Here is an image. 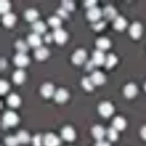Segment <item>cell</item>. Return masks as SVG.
Masks as SVG:
<instances>
[{
	"label": "cell",
	"instance_id": "cell-1",
	"mask_svg": "<svg viewBox=\"0 0 146 146\" xmlns=\"http://www.w3.org/2000/svg\"><path fill=\"white\" fill-rule=\"evenodd\" d=\"M18 122V117L17 114L12 111H7L3 116V123L6 126L15 125Z\"/></svg>",
	"mask_w": 146,
	"mask_h": 146
},
{
	"label": "cell",
	"instance_id": "cell-2",
	"mask_svg": "<svg viewBox=\"0 0 146 146\" xmlns=\"http://www.w3.org/2000/svg\"><path fill=\"white\" fill-rule=\"evenodd\" d=\"M99 111L103 117H108L113 113L114 107L113 105L108 101L102 102L99 106Z\"/></svg>",
	"mask_w": 146,
	"mask_h": 146
},
{
	"label": "cell",
	"instance_id": "cell-3",
	"mask_svg": "<svg viewBox=\"0 0 146 146\" xmlns=\"http://www.w3.org/2000/svg\"><path fill=\"white\" fill-rule=\"evenodd\" d=\"M43 143L45 146H59L60 141L59 137L54 133H48L44 137Z\"/></svg>",
	"mask_w": 146,
	"mask_h": 146
},
{
	"label": "cell",
	"instance_id": "cell-4",
	"mask_svg": "<svg viewBox=\"0 0 146 146\" xmlns=\"http://www.w3.org/2000/svg\"><path fill=\"white\" fill-rule=\"evenodd\" d=\"M52 35L54 40L60 44L63 43L66 40V33L60 27L55 28Z\"/></svg>",
	"mask_w": 146,
	"mask_h": 146
},
{
	"label": "cell",
	"instance_id": "cell-5",
	"mask_svg": "<svg viewBox=\"0 0 146 146\" xmlns=\"http://www.w3.org/2000/svg\"><path fill=\"white\" fill-rule=\"evenodd\" d=\"M129 33L133 38H139L142 33V27L141 23H139L138 21H135L133 23L130 27Z\"/></svg>",
	"mask_w": 146,
	"mask_h": 146
},
{
	"label": "cell",
	"instance_id": "cell-6",
	"mask_svg": "<svg viewBox=\"0 0 146 146\" xmlns=\"http://www.w3.org/2000/svg\"><path fill=\"white\" fill-rule=\"evenodd\" d=\"M86 51L83 49H78L74 52L72 56V60L76 64H82L86 58Z\"/></svg>",
	"mask_w": 146,
	"mask_h": 146
},
{
	"label": "cell",
	"instance_id": "cell-7",
	"mask_svg": "<svg viewBox=\"0 0 146 146\" xmlns=\"http://www.w3.org/2000/svg\"><path fill=\"white\" fill-rule=\"evenodd\" d=\"M101 14L102 12L99 8L94 6L89 8L88 9L86 12V16L89 20L95 21L100 18Z\"/></svg>",
	"mask_w": 146,
	"mask_h": 146
},
{
	"label": "cell",
	"instance_id": "cell-8",
	"mask_svg": "<svg viewBox=\"0 0 146 146\" xmlns=\"http://www.w3.org/2000/svg\"><path fill=\"white\" fill-rule=\"evenodd\" d=\"M62 138L67 141H72L76 137V133L73 128L70 126L64 127L61 131Z\"/></svg>",
	"mask_w": 146,
	"mask_h": 146
},
{
	"label": "cell",
	"instance_id": "cell-9",
	"mask_svg": "<svg viewBox=\"0 0 146 146\" xmlns=\"http://www.w3.org/2000/svg\"><path fill=\"white\" fill-rule=\"evenodd\" d=\"M13 61L14 64L17 66H24L29 62V58L25 54L19 52L14 55Z\"/></svg>",
	"mask_w": 146,
	"mask_h": 146
},
{
	"label": "cell",
	"instance_id": "cell-10",
	"mask_svg": "<svg viewBox=\"0 0 146 146\" xmlns=\"http://www.w3.org/2000/svg\"><path fill=\"white\" fill-rule=\"evenodd\" d=\"M106 57L103 52L100 49H96L93 52V61L95 65H101L105 63Z\"/></svg>",
	"mask_w": 146,
	"mask_h": 146
},
{
	"label": "cell",
	"instance_id": "cell-11",
	"mask_svg": "<svg viewBox=\"0 0 146 146\" xmlns=\"http://www.w3.org/2000/svg\"><path fill=\"white\" fill-rule=\"evenodd\" d=\"M116 9L111 5H107L104 7L102 14L108 20L114 19L117 17Z\"/></svg>",
	"mask_w": 146,
	"mask_h": 146
},
{
	"label": "cell",
	"instance_id": "cell-12",
	"mask_svg": "<svg viewBox=\"0 0 146 146\" xmlns=\"http://www.w3.org/2000/svg\"><path fill=\"white\" fill-rule=\"evenodd\" d=\"M90 80L92 81L94 84L99 85L102 84L105 80V77L104 74L99 71H95L92 73Z\"/></svg>",
	"mask_w": 146,
	"mask_h": 146
},
{
	"label": "cell",
	"instance_id": "cell-13",
	"mask_svg": "<svg viewBox=\"0 0 146 146\" xmlns=\"http://www.w3.org/2000/svg\"><path fill=\"white\" fill-rule=\"evenodd\" d=\"M137 93V87L133 83L127 84L124 88V93L127 98H131Z\"/></svg>",
	"mask_w": 146,
	"mask_h": 146
},
{
	"label": "cell",
	"instance_id": "cell-14",
	"mask_svg": "<svg viewBox=\"0 0 146 146\" xmlns=\"http://www.w3.org/2000/svg\"><path fill=\"white\" fill-rule=\"evenodd\" d=\"M27 41L28 44L34 47L40 46L41 44V40L38 34L31 33L29 34L27 37Z\"/></svg>",
	"mask_w": 146,
	"mask_h": 146
},
{
	"label": "cell",
	"instance_id": "cell-15",
	"mask_svg": "<svg viewBox=\"0 0 146 146\" xmlns=\"http://www.w3.org/2000/svg\"><path fill=\"white\" fill-rule=\"evenodd\" d=\"M105 130L102 126L96 125L92 128V134L95 139L98 141L102 140L105 135Z\"/></svg>",
	"mask_w": 146,
	"mask_h": 146
},
{
	"label": "cell",
	"instance_id": "cell-16",
	"mask_svg": "<svg viewBox=\"0 0 146 146\" xmlns=\"http://www.w3.org/2000/svg\"><path fill=\"white\" fill-rule=\"evenodd\" d=\"M68 96V93L65 89L59 88L55 92L54 98L56 102H63L67 100Z\"/></svg>",
	"mask_w": 146,
	"mask_h": 146
},
{
	"label": "cell",
	"instance_id": "cell-17",
	"mask_svg": "<svg viewBox=\"0 0 146 146\" xmlns=\"http://www.w3.org/2000/svg\"><path fill=\"white\" fill-rule=\"evenodd\" d=\"M40 92L43 96L50 97L54 92L53 86L50 83H44L40 87Z\"/></svg>",
	"mask_w": 146,
	"mask_h": 146
},
{
	"label": "cell",
	"instance_id": "cell-18",
	"mask_svg": "<svg viewBox=\"0 0 146 146\" xmlns=\"http://www.w3.org/2000/svg\"><path fill=\"white\" fill-rule=\"evenodd\" d=\"M113 127L116 130H123L126 126V122L125 119L121 117L118 116L114 118L113 120Z\"/></svg>",
	"mask_w": 146,
	"mask_h": 146
},
{
	"label": "cell",
	"instance_id": "cell-19",
	"mask_svg": "<svg viewBox=\"0 0 146 146\" xmlns=\"http://www.w3.org/2000/svg\"><path fill=\"white\" fill-rule=\"evenodd\" d=\"M48 55V50L46 47L38 46L34 52L35 58L38 60H42L46 58Z\"/></svg>",
	"mask_w": 146,
	"mask_h": 146
},
{
	"label": "cell",
	"instance_id": "cell-20",
	"mask_svg": "<svg viewBox=\"0 0 146 146\" xmlns=\"http://www.w3.org/2000/svg\"><path fill=\"white\" fill-rule=\"evenodd\" d=\"M126 25L127 22L126 19L122 16H117L114 19V27L118 30H122L124 29L126 27Z\"/></svg>",
	"mask_w": 146,
	"mask_h": 146
},
{
	"label": "cell",
	"instance_id": "cell-21",
	"mask_svg": "<svg viewBox=\"0 0 146 146\" xmlns=\"http://www.w3.org/2000/svg\"><path fill=\"white\" fill-rule=\"evenodd\" d=\"M32 28L35 33L37 34L43 33L46 29L44 23L40 20H35L32 24Z\"/></svg>",
	"mask_w": 146,
	"mask_h": 146
},
{
	"label": "cell",
	"instance_id": "cell-22",
	"mask_svg": "<svg viewBox=\"0 0 146 146\" xmlns=\"http://www.w3.org/2000/svg\"><path fill=\"white\" fill-rule=\"evenodd\" d=\"M15 20V16L14 15V14L9 12L3 14L2 17V21L3 24L7 27L12 26Z\"/></svg>",
	"mask_w": 146,
	"mask_h": 146
},
{
	"label": "cell",
	"instance_id": "cell-23",
	"mask_svg": "<svg viewBox=\"0 0 146 146\" xmlns=\"http://www.w3.org/2000/svg\"><path fill=\"white\" fill-rule=\"evenodd\" d=\"M7 101L8 104L9 106L13 107L18 106L20 102L19 96L14 93H11L8 96Z\"/></svg>",
	"mask_w": 146,
	"mask_h": 146
},
{
	"label": "cell",
	"instance_id": "cell-24",
	"mask_svg": "<svg viewBox=\"0 0 146 146\" xmlns=\"http://www.w3.org/2000/svg\"><path fill=\"white\" fill-rule=\"evenodd\" d=\"M96 45L99 48V49H106L110 46L111 42L106 37H100L96 40Z\"/></svg>",
	"mask_w": 146,
	"mask_h": 146
},
{
	"label": "cell",
	"instance_id": "cell-25",
	"mask_svg": "<svg viewBox=\"0 0 146 146\" xmlns=\"http://www.w3.org/2000/svg\"><path fill=\"white\" fill-rule=\"evenodd\" d=\"M25 77V73L22 70H17L15 71L13 73L12 76V78L14 82L15 83H21L24 80Z\"/></svg>",
	"mask_w": 146,
	"mask_h": 146
},
{
	"label": "cell",
	"instance_id": "cell-26",
	"mask_svg": "<svg viewBox=\"0 0 146 146\" xmlns=\"http://www.w3.org/2000/svg\"><path fill=\"white\" fill-rule=\"evenodd\" d=\"M24 16L29 21H35L38 17V12L33 8H29L25 11Z\"/></svg>",
	"mask_w": 146,
	"mask_h": 146
},
{
	"label": "cell",
	"instance_id": "cell-27",
	"mask_svg": "<svg viewBox=\"0 0 146 146\" xmlns=\"http://www.w3.org/2000/svg\"><path fill=\"white\" fill-rule=\"evenodd\" d=\"M117 56L114 54H108L105 61V66L107 68H111L117 63Z\"/></svg>",
	"mask_w": 146,
	"mask_h": 146
},
{
	"label": "cell",
	"instance_id": "cell-28",
	"mask_svg": "<svg viewBox=\"0 0 146 146\" xmlns=\"http://www.w3.org/2000/svg\"><path fill=\"white\" fill-rule=\"evenodd\" d=\"M17 137L19 143H27L30 140V137L29 133L25 131H20L17 134Z\"/></svg>",
	"mask_w": 146,
	"mask_h": 146
},
{
	"label": "cell",
	"instance_id": "cell-29",
	"mask_svg": "<svg viewBox=\"0 0 146 146\" xmlns=\"http://www.w3.org/2000/svg\"><path fill=\"white\" fill-rule=\"evenodd\" d=\"M15 46L19 52V53H25V52L27 51L28 48L27 43L24 41L20 40L16 41L15 43Z\"/></svg>",
	"mask_w": 146,
	"mask_h": 146
},
{
	"label": "cell",
	"instance_id": "cell-30",
	"mask_svg": "<svg viewBox=\"0 0 146 146\" xmlns=\"http://www.w3.org/2000/svg\"><path fill=\"white\" fill-rule=\"evenodd\" d=\"M107 136L110 141H115L118 138V130L113 127L109 128L107 130Z\"/></svg>",
	"mask_w": 146,
	"mask_h": 146
},
{
	"label": "cell",
	"instance_id": "cell-31",
	"mask_svg": "<svg viewBox=\"0 0 146 146\" xmlns=\"http://www.w3.org/2000/svg\"><path fill=\"white\" fill-rule=\"evenodd\" d=\"M48 23L52 27L58 28L60 27L61 24V20L60 18H59L58 17L54 15V16L50 17L48 19Z\"/></svg>",
	"mask_w": 146,
	"mask_h": 146
},
{
	"label": "cell",
	"instance_id": "cell-32",
	"mask_svg": "<svg viewBox=\"0 0 146 146\" xmlns=\"http://www.w3.org/2000/svg\"><path fill=\"white\" fill-rule=\"evenodd\" d=\"M82 85L87 90H92L93 89L94 84L90 78L84 77L82 78L81 82Z\"/></svg>",
	"mask_w": 146,
	"mask_h": 146
},
{
	"label": "cell",
	"instance_id": "cell-33",
	"mask_svg": "<svg viewBox=\"0 0 146 146\" xmlns=\"http://www.w3.org/2000/svg\"><path fill=\"white\" fill-rule=\"evenodd\" d=\"M5 143L7 146H17L19 142L17 136H8L5 139Z\"/></svg>",
	"mask_w": 146,
	"mask_h": 146
},
{
	"label": "cell",
	"instance_id": "cell-34",
	"mask_svg": "<svg viewBox=\"0 0 146 146\" xmlns=\"http://www.w3.org/2000/svg\"><path fill=\"white\" fill-rule=\"evenodd\" d=\"M10 7L9 2L7 0H1L0 1V12L2 13H6Z\"/></svg>",
	"mask_w": 146,
	"mask_h": 146
},
{
	"label": "cell",
	"instance_id": "cell-35",
	"mask_svg": "<svg viewBox=\"0 0 146 146\" xmlns=\"http://www.w3.org/2000/svg\"><path fill=\"white\" fill-rule=\"evenodd\" d=\"M62 8H64L66 11H72L73 10L74 5L73 1L70 0H64L61 2Z\"/></svg>",
	"mask_w": 146,
	"mask_h": 146
},
{
	"label": "cell",
	"instance_id": "cell-36",
	"mask_svg": "<svg viewBox=\"0 0 146 146\" xmlns=\"http://www.w3.org/2000/svg\"><path fill=\"white\" fill-rule=\"evenodd\" d=\"M106 25V23L104 21H100L97 22H94L92 24V27L95 30H100L103 29Z\"/></svg>",
	"mask_w": 146,
	"mask_h": 146
},
{
	"label": "cell",
	"instance_id": "cell-37",
	"mask_svg": "<svg viewBox=\"0 0 146 146\" xmlns=\"http://www.w3.org/2000/svg\"><path fill=\"white\" fill-rule=\"evenodd\" d=\"M8 89V84L5 80H0V94H3L7 92Z\"/></svg>",
	"mask_w": 146,
	"mask_h": 146
},
{
	"label": "cell",
	"instance_id": "cell-38",
	"mask_svg": "<svg viewBox=\"0 0 146 146\" xmlns=\"http://www.w3.org/2000/svg\"><path fill=\"white\" fill-rule=\"evenodd\" d=\"M33 146H42V139L40 135H36L33 137Z\"/></svg>",
	"mask_w": 146,
	"mask_h": 146
},
{
	"label": "cell",
	"instance_id": "cell-39",
	"mask_svg": "<svg viewBox=\"0 0 146 146\" xmlns=\"http://www.w3.org/2000/svg\"><path fill=\"white\" fill-rule=\"evenodd\" d=\"M56 12L60 17H62V18H66L67 17V13L66 10L65 9L62 7L58 8Z\"/></svg>",
	"mask_w": 146,
	"mask_h": 146
},
{
	"label": "cell",
	"instance_id": "cell-40",
	"mask_svg": "<svg viewBox=\"0 0 146 146\" xmlns=\"http://www.w3.org/2000/svg\"><path fill=\"white\" fill-rule=\"evenodd\" d=\"M96 3V1L95 0H87L84 1V5L87 7L91 8V7L95 6V3Z\"/></svg>",
	"mask_w": 146,
	"mask_h": 146
},
{
	"label": "cell",
	"instance_id": "cell-41",
	"mask_svg": "<svg viewBox=\"0 0 146 146\" xmlns=\"http://www.w3.org/2000/svg\"><path fill=\"white\" fill-rule=\"evenodd\" d=\"M95 146H110V144L109 142L105 141L100 140L97 142Z\"/></svg>",
	"mask_w": 146,
	"mask_h": 146
},
{
	"label": "cell",
	"instance_id": "cell-42",
	"mask_svg": "<svg viewBox=\"0 0 146 146\" xmlns=\"http://www.w3.org/2000/svg\"><path fill=\"white\" fill-rule=\"evenodd\" d=\"M44 38L45 41H46V42L49 43V42H50L52 40V38H53V35H52L50 34V33H48L45 35Z\"/></svg>",
	"mask_w": 146,
	"mask_h": 146
},
{
	"label": "cell",
	"instance_id": "cell-43",
	"mask_svg": "<svg viewBox=\"0 0 146 146\" xmlns=\"http://www.w3.org/2000/svg\"><path fill=\"white\" fill-rule=\"evenodd\" d=\"M141 137L144 139L146 140V126H143L141 130Z\"/></svg>",
	"mask_w": 146,
	"mask_h": 146
},
{
	"label": "cell",
	"instance_id": "cell-44",
	"mask_svg": "<svg viewBox=\"0 0 146 146\" xmlns=\"http://www.w3.org/2000/svg\"><path fill=\"white\" fill-rule=\"evenodd\" d=\"M145 90H146V82L145 83Z\"/></svg>",
	"mask_w": 146,
	"mask_h": 146
}]
</instances>
